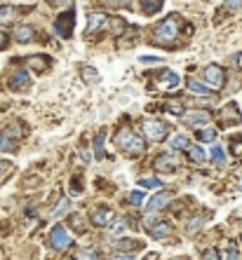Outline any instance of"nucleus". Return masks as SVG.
Listing matches in <instances>:
<instances>
[{
	"label": "nucleus",
	"mask_w": 242,
	"mask_h": 260,
	"mask_svg": "<svg viewBox=\"0 0 242 260\" xmlns=\"http://www.w3.org/2000/svg\"><path fill=\"white\" fill-rule=\"evenodd\" d=\"M160 56H141V64H160Z\"/></svg>",
	"instance_id": "ea45409f"
},
{
	"label": "nucleus",
	"mask_w": 242,
	"mask_h": 260,
	"mask_svg": "<svg viewBox=\"0 0 242 260\" xmlns=\"http://www.w3.org/2000/svg\"><path fill=\"white\" fill-rule=\"evenodd\" d=\"M113 208H108V207H101V208H94L92 211V223H94L96 227H108L111 223H113Z\"/></svg>",
	"instance_id": "1a4fd4ad"
},
{
	"label": "nucleus",
	"mask_w": 242,
	"mask_h": 260,
	"mask_svg": "<svg viewBox=\"0 0 242 260\" xmlns=\"http://www.w3.org/2000/svg\"><path fill=\"white\" fill-rule=\"evenodd\" d=\"M188 89L193 91V94H198V96H209V87L207 85H202V82H198V80H188Z\"/></svg>",
	"instance_id": "aec40b11"
},
{
	"label": "nucleus",
	"mask_w": 242,
	"mask_h": 260,
	"mask_svg": "<svg viewBox=\"0 0 242 260\" xmlns=\"http://www.w3.org/2000/svg\"><path fill=\"white\" fill-rule=\"evenodd\" d=\"M169 202H172V192H169V190H162V192H158V195H153L150 199H148L146 208L150 211V213H155V211H162Z\"/></svg>",
	"instance_id": "6e6552de"
},
{
	"label": "nucleus",
	"mask_w": 242,
	"mask_h": 260,
	"mask_svg": "<svg viewBox=\"0 0 242 260\" xmlns=\"http://www.w3.org/2000/svg\"><path fill=\"white\" fill-rule=\"evenodd\" d=\"M5 47H7V35L0 31V50H5Z\"/></svg>",
	"instance_id": "37998d69"
},
{
	"label": "nucleus",
	"mask_w": 242,
	"mask_h": 260,
	"mask_svg": "<svg viewBox=\"0 0 242 260\" xmlns=\"http://www.w3.org/2000/svg\"><path fill=\"white\" fill-rule=\"evenodd\" d=\"M24 2H33V0H24Z\"/></svg>",
	"instance_id": "de8ad7c7"
},
{
	"label": "nucleus",
	"mask_w": 242,
	"mask_h": 260,
	"mask_svg": "<svg viewBox=\"0 0 242 260\" xmlns=\"http://www.w3.org/2000/svg\"><path fill=\"white\" fill-rule=\"evenodd\" d=\"M104 24H106V14L101 12H92L90 14V19H87V35L90 33H94V31H99V28H104Z\"/></svg>",
	"instance_id": "2eb2a0df"
},
{
	"label": "nucleus",
	"mask_w": 242,
	"mask_h": 260,
	"mask_svg": "<svg viewBox=\"0 0 242 260\" xmlns=\"http://www.w3.org/2000/svg\"><path fill=\"white\" fill-rule=\"evenodd\" d=\"M50 244L54 251H66L71 246V234L66 232L64 225H54L52 232H50Z\"/></svg>",
	"instance_id": "39448f33"
},
{
	"label": "nucleus",
	"mask_w": 242,
	"mask_h": 260,
	"mask_svg": "<svg viewBox=\"0 0 242 260\" xmlns=\"http://www.w3.org/2000/svg\"><path fill=\"white\" fill-rule=\"evenodd\" d=\"M73 24H75V10L59 14L54 21V31L59 33V38H71L73 35Z\"/></svg>",
	"instance_id": "20e7f679"
},
{
	"label": "nucleus",
	"mask_w": 242,
	"mask_h": 260,
	"mask_svg": "<svg viewBox=\"0 0 242 260\" xmlns=\"http://www.w3.org/2000/svg\"><path fill=\"white\" fill-rule=\"evenodd\" d=\"M130 202H132L134 207H139V204L144 202V195H141V192H132V195H130Z\"/></svg>",
	"instance_id": "4c0bfd02"
},
{
	"label": "nucleus",
	"mask_w": 242,
	"mask_h": 260,
	"mask_svg": "<svg viewBox=\"0 0 242 260\" xmlns=\"http://www.w3.org/2000/svg\"><path fill=\"white\" fill-rule=\"evenodd\" d=\"M139 185H141V188H162V181L160 178H141Z\"/></svg>",
	"instance_id": "2f4dec72"
},
{
	"label": "nucleus",
	"mask_w": 242,
	"mask_h": 260,
	"mask_svg": "<svg viewBox=\"0 0 242 260\" xmlns=\"http://www.w3.org/2000/svg\"><path fill=\"white\" fill-rule=\"evenodd\" d=\"M226 7L228 10H238V7H242V0H226Z\"/></svg>",
	"instance_id": "a19ab883"
},
{
	"label": "nucleus",
	"mask_w": 242,
	"mask_h": 260,
	"mask_svg": "<svg viewBox=\"0 0 242 260\" xmlns=\"http://www.w3.org/2000/svg\"><path fill=\"white\" fill-rule=\"evenodd\" d=\"M240 190H242V178H240Z\"/></svg>",
	"instance_id": "49530a36"
},
{
	"label": "nucleus",
	"mask_w": 242,
	"mask_h": 260,
	"mask_svg": "<svg viewBox=\"0 0 242 260\" xmlns=\"http://www.w3.org/2000/svg\"><path fill=\"white\" fill-rule=\"evenodd\" d=\"M111 260H134V258H132V256H125V253H115Z\"/></svg>",
	"instance_id": "79ce46f5"
},
{
	"label": "nucleus",
	"mask_w": 242,
	"mask_h": 260,
	"mask_svg": "<svg viewBox=\"0 0 242 260\" xmlns=\"http://www.w3.org/2000/svg\"><path fill=\"white\" fill-rule=\"evenodd\" d=\"M122 31H125V21H122V19L113 21V33H115V35H120Z\"/></svg>",
	"instance_id": "e433bc0d"
},
{
	"label": "nucleus",
	"mask_w": 242,
	"mask_h": 260,
	"mask_svg": "<svg viewBox=\"0 0 242 260\" xmlns=\"http://www.w3.org/2000/svg\"><path fill=\"white\" fill-rule=\"evenodd\" d=\"M108 230H111V232H113V234H120L122 230H125V223H122V221L111 223V225H108Z\"/></svg>",
	"instance_id": "72a5a7b5"
},
{
	"label": "nucleus",
	"mask_w": 242,
	"mask_h": 260,
	"mask_svg": "<svg viewBox=\"0 0 242 260\" xmlns=\"http://www.w3.org/2000/svg\"><path fill=\"white\" fill-rule=\"evenodd\" d=\"M167 124L160 122V120H144V134H146V139H150L153 143H160L167 139Z\"/></svg>",
	"instance_id": "7ed1b4c3"
},
{
	"label": "nucleus",
	"mask_w": 242,
	"mask_h": 260,
	"mask_svg": "<svg viewBox=\"0 0 242 260\" xmlns=\"http://www.w3.org/2000/svg\"><path fill=\"white\" fill-rule=\"evenodd\" d=\"M146 232L150 234L153 239H165V237L172 234V223H167V221L155 223L153 218H146Z\"/></svg>",
	"instance_id": "423d86ee"
},
{
	"label": "nucleus",
	"mask_w": 242,
	"mask_h": 260,
	"mask_svg": "<svg viewBox=\"0 0 242 260\" xmlns=\"http://www.w3.org/2000/svg\"><path fill=\"white\" fill-rule=\"evenodd\" d=\"M12 19H14V7L2 5V7H0V24H10Z\"/></svg>",
	"instance_id": "5701e85b"
},
{
	"label": "nucleus",
	"mask_w": 242,
	"mask_h": 260,
	"mask_svg": "<svg viewBox=\"0 0 242 260\" xmlns=\"http://www.w3.org/2000/svg\"><path fill=\"white\" fill-rule=\"evenodd\" d=\"M115 248L118 251H141L144 248V242H139V239H118L115 242Z\"/></svg>",
	"instance_id": "dca6fc26"
},
{
	"label": "nucleus",
	"mask_w": 242,
	"mask_h": 260,
	"mask_svg": "<svg viewBox=\"0 0 242 260\" xmlns=\"http://www.w3.org/2000/svg\"><path fill=\"white\" fill-rule=\"evenodd\" d=\"M223 113H226V122H240L242 117L238 115V105L235 104H228L223 108Z\"/></svg>",
	"instance_id": "4be33fe9"
},
{
	"label": "nucleus",
	"mask_w": 242,
	"mask_h": 260,
	"mask_svg": "<svg viewBox=\"0 0 242 260\" xmlns=\"http://www.w3.org/2000/svg\"><path fill=\"white\" fill-rule=\"evenodd\" d=\"M28 64L33 66L36 70H45V68L50 66V61H47V59H36V56H31V59H28Z\"/></svg>",
	"instance_id": "7c9ffc66"
},
{
	"label": "nucleus",
	"mask_w": 242,
	"mask_h": 260,
	"mask_svg": "<svg viewBox=\"0 0 242 260\" xmlns=\"http://www.w3.org/2000/svg\"><path fill=\"white\" fill-rule=\"evenodd\" d=\"M73 260H101V256H99V251H94V248H80V251L73 256Z\"/></svg>",
	"instance_id": "a211bd4d"
},
{
	"label": "nucleus",
	"mask_w": 242,
	"mask_h": 260,
	"mask_svg": "<svg viewBox=\"0 0 242 260\" xmlns=\"http://www.w3.org/2000/svg\"><path fill=\"white\" fill-rule=\"evenodd\" d=\"M233 153H235V155H242V136L240 139H233Z\"/></svg>",
	"instance_id": "58836bf2"
},
{
	"label": "nucleus",
	"mask_w": 242,
	"mask_h": 260,
	"mask_svg": "<svg viewBox=\"0 0 242 260\" xmlns=\"http://www.w3.org/2000/svg\"><path fill=\"white\" fill-rule=\"evenodd\" d=\"M184 122H186L188 127H200V124H207V122H209V113H205V110L188 113V115L184 117Z\"/></svg>",
	"instance_id": "4468645a"
},
{
	"label": "nucleus",
	"mask_w": 242,
	"mask_h": 260,
	"mask_svg": "<svg viewBox=\"0 0 242 260\" xmlns=\"http://www.w3.org/2000/svg\"><path fill=\"white\" fill-rule=\"evenodd\" d=\"M0 150H5V153H14L17 148H14V141H10L5 134H0Z\"/></svg>",
	"instance_id": "cd10ccee"
},
{
	"label": "nucleus",
	"mask_w": 242,
	"mask_h": 260,
	"mask_svg": "<svg viewBox=\"0 0 242 260\" xmlns=\"http://www.w3.org/2000/svg\"><path fill=\"white\" fill-rule=\"evenodd\" d=\"M176 33H179V17L172 14V17H167L165 21L158 24V28H155L153 35H155V40H158L160 45H169V42L176 38Z\"/></svg>",
	"instance_id": "f257e3e1"
},
{
	"label": "nucleus",
	"mask_w": 242,
	"mask_h": 260,
	"mask_svg": "<svg viewBox=\"0 0 242 260\" xmlns=\"http://www.w3.org/2000/svg\"><path fill=\"white\" fill-rule=\"evenodd\" d=\"M14 40L17 42H21V45H26V42H33L36 40V28L33 26H17L14 28Z\"/></svg>",
	"instance_id": "f8f14e48"
},
{
	"label": "nucleus",
	"mask_w": 242,
	"mask_h": 260,
	"mask_svg": "<svg viewBox=\"0 0 242 260\" xmlns=\"http://www.w3.org/2000/svg\"><path fill=\"white\" fill-rule=\"evenodd\" d=\"M28 85H31V80H28V73H26V70H17L12 78H10V89H14V91L26 89Z\"/></svg>",
	"instance_id": "ddd939ff"
},
{
	"label": "nucleus",
	"mask_w": 242,
	"mask_h": 260,
	"mask_svg": "<svg viewBox=\"0 0 242 260\" xmlns=\"http://www.w3.org/2000/svg\"><path fill=\"white\" fill-rule=\"evenodd\" d=\"M82 80L87 82V85H94V82H99V73H96V68H92V66H82Z\"/></svg>",
	"instance_id": "6ab92c4d"
},
{
	"label": "nucleus",
	"mask_w": 242,
	"mask_h": 260,
	"mask_svg": "<svg viewBox=\"0 0 242 260\" xmlns=\"http://www.w3.org/2000/svg\"><path fill=\"white\" fill-rule=\"evenodd\" d=\"M104 2H108V5H113V2H115V0H104Z\"/></svg>",
	"instance_id": "a18cd8bd"
},
{
	"label": "nucleus",
	"mask_w": 242,
	"mask_h": 260,
	"mask_svg": "<svg viewBox=\"0 0 242 260\" xmlns=\"http://www.w3.org/2000/svg\"><path fill=\"white\" fill-rule=\"evenodd\" d=\"M226 260H240V251H238L235 246H230L228 253H226Z\"/></svg>",
	"instance_id": "c9c22d12"
},
{
	"label": "nucleus",
	"mask_w": 242,
	"mask_h": 260,
	"mask_svg": "<svg viewBox=\"0 0 242 260\" xmlns=\"http://www.w3.org/2000/svg\"><path fill=\"white\" fill-rule=\"evenodd\" d=\"M7 169V167H5V164H2V162H0V176H2V171Z\"/></svg>",
	"instance_id": "c03bdc74"
},
{
	"label": "nucleus",
	"mask_w": 242,
	"mask_h": 260,
	"mask_svg": "<svg viewBox=\"0 0 242 260\" xmlns=\"http://www.w3.org/2000/svg\"><path fill=\"white\" fill-rule=\"evenodd\" d=\"M202 260H219V251H216V248H207V251L202 253Z\"/></svg>",
	"instance_id": "f704fd0d"
},
{
	"label": "nucleus",
	"mask_w": 242,
	"mask_h": 260,
	"mask_svg": "<svg viewBox=\"0 0 242 260\" xmlns=\"http://www.w3.org/2000/svg\"><path fill=\"white\" fill-rule=\"evenodd\" d=\"M179 75H176L174 70H162L160 75H158V80H155V85L160 87V89H174V87H179Z\"/></svg>",
	"instance_id": "9b49d317"
},
{
	"label": "nucleus",
	"mask_w": 242,
	"mask_h": 260,
	"mask_svg": "<svg viewBox=\"0 0 242 260\" xmlns=\"http://www.w3.org/2000/svg\"><path fill=\"white\" fill-rule=\"evenodd\" d=\"M160 7H162V0H141V10H144V14H155V12H160Z\"/></svg>",
	"instance_id": "f3484780"
},
{
	"label": "nucleus",
	"mask_w": 242,
	"mask_h": 260,
	"mask_svg": "<svg viewBox=\"0 0 242 260\" xmlns=\"http://www.w3.org/2000/svg\"><path fill=\"white\" fill-rule=\"evenodd\" d=\"M165 108H167V113H172V115H184V105H181V101H172V104H167Z\"/></svg>",
	"instance_id": "c756f323"
},
{
	"label": "nucleus",
	"mask_w": 242,
	"mask_h": 260,
	"mask_svg": "<svg viewBox=\"0 0 242 260\" xmlns=\"http://www.w3.org/2000/svg\"><path fill=\"white\" fill-rule=\"evenodd\" d=\"M212 159H214L216 164H223V162H226V155H223V148H221V145H214V148H212Z\"/></svg>",
	"instance_id": "c85d7f7f"
},
{
	"label": "nucleus",
	"mask_w": 242,
	"mask_h": 260,
	"mask_svg": "<svg viewBox=\"0 0 242 260\" xmlns=\"http://www.w3.org/2000/svg\"><path fill=\"white\" fill-rule=\"evenodd\" d=\"M214 139H216V131L214 129H207V127H205V129L198 131V141H202V143H212Z\"/></svg>",
	"instance_id": "393cba45"
},
{
	"label": "nucleus",
	"mask_w": 242,
	"mask_h": 260,
	"mask_svg": "<svg viewBox=\"0 0 242 260\" xmlns=\"http://www.w3.org/2000/svg\"><path fill=\"white\" fill-rule=\"evenodd\" d=\"M205 82H207V87H214V89H219V87H223V82H226V78H223V68L221 66H207L205 68Z\"/></svg>",
	"instance_id": "0eeeda50"
},
{
	"label": "nucleus",
	"mask_w": 242,
	"mask_h": 260,
	"mask_svg": "<svg viewBox=\"0 0 242 260\" xmlns=\"http://www.w3.org/2000/svg\"><path fill=\"white\" fill-rule=\"evenodd\" d=\"M190 141L186 139V136H174L172 139V150H181V148H188Z\"/></svg>",
	"instance_id": "bb28decb"
},
{
	"label": "nucleus",
	"mask_w": 242,
	"mask_h": 260,
	"mask_svg": "<svg viewBox=\"0 0 242 260\" xmlns=\"http://www.w3.org/2000/svg\"><path fill=\"white\" fill-rule=\"evenodd\" d=\"M104 139H106V134H104V131H99V134H96V141H94L96 159H101V157H104Z\"/></svg>",
	"instance_id": "b1692460"
},
{
	"label": "nucleus",
	"mask_w": 242,
	"mask_h": 260,
	"mask_svg": "<svg viewBox=\"0 0 242 260\" xmlns=\"http://www.w3.org/2000/svg\"><path fill=\"white\" fill-rule=\"evenodd\" d=\"M202 223H205V218H193V221H188L186 230H188V232H195V230H200Z\"/></svg>",
	"instance_id": "473e14b6"
},
{
	"label": "nucleus",
	"mask_w": 242,
	"mask_h": 260,
	"mask_svg": "<svg viewBox=\"0 0 242 260\" xmlns=\"http://www.w3.org/2000/svg\"><path fill=\"white\" fill-rule=\"evenodd\" d=\"M186 150H188V157L193 162H205L207 159V155H205V150H202L200 145H188Z\"/></svg>",
	"instance_id": "412c9836"
},
{
	"label": "nucleus",
	"mask_w": 242,
	"mask_h": 260,
	"mask_svg": "<svg viewBox=\"0 0 242 260\" xmlns=\"http://www.w3.org/2000/svg\"><path fill=\"white\" fill-rule=\"evenodd\" d=\"M115 143H118L120 150H127V153H141L144 150V141L130 129H122L118 134V139H115Z\"/></svg>",
	"instance_id": "f03ea898"
},
{
	"label": "nucleus",
	"mask_w": 242,
	"mask_h": 260,
	"mask_svg": "<svg viewBox=\"0 0 242 260\" xmlns=\"http://www.w3.org/2000/svg\"><path fill=\"white\" fill-rule=\"evenodd\" d=\"M155 171H160V173H169V171L176 169V157L172 153H162V155L155 157Z\"/></svg>",
	"instance_id": "9d476101"
},
{
	"label": "nucleus",
	"mask_w": 242,
	"mask_h": 260,
	"mask_svg": "<svg viewBox=\"0 0 242 260\" xmlns=\"http://www.w3.org/2000/svg\"><path fill=\"white\" fill-rule=\"evenodd\" d=\"M174 260H181V258H174Z\"/></svg>",
	"instance_id": "09e8293b"
},
{
	"label": "nucleus",
	"mask_w": 242,
	"mask_h": 260,
	"mask_svg": "<svg viewBox=\"0 0 242 260\" xmlns=\"http://www.w3.org/2000/svg\"><path fill=\"white\" fill-rule=\"evenodd\" d=\"M68 207H71V202H68V199H61V202L56 204V208L52 211V218H59V216H64V213L68 211Z\"/></svg>",
	"instance_id": "a878e982"
}]
</instances>
